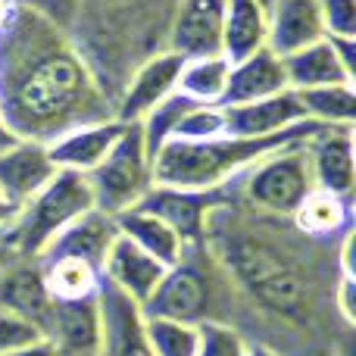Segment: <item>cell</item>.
Segmentation results:
<instances>
[{"label":"cell","mask_w":356,"mask_h":356,"mask_svg":"<svg viewBox=\"0 0 356 356\" xmlns=\"http://www.w3.org/2000/svg\"><path fill=\"white\" fill-rule=\"evenodd\" d=\"M47 341L60 356H100L104 319H100L97 294L81 297V300H54Z\"/></svg>","instance_id":"12"},{"label":"cell","mask_w":356,"mask_h":356,"mask_svg":"<svg viewBox=\"0 0 356 356\" xmlns=\"http://www.w3.org/2000/svg\"><path fill=\"white\" fill-rule=\"evenodd\" d=\"M232 294L207 241L188 244L181 259L166 266L150 297L141 303L144 319H172L184 325H203L219 319V297Z\"/></svg>","instance_id":"4"},{"label":"cell","mask_w":356,"mask_h":356,"mask_svg":"<svg viewBox=\"0 0 356 356\" xmlns=\"http://www.w3.org/2000/svg\"><path fill=\"white\" fill-rule=\"evenodd\" d=\"M325 38H356V0H319Z\"/></svg>","instance_id":"34"},{"label":"cell","mask_w":356,"mask_h":356,"mask_svg":"<svg viewBox=\"0 0 356 356\" xmlns=\"http://www.w3.org/2000/svg\"><path fill=\"white\" fill-rule=\"evenodd\" d=\"M0 356H60L56 347L50 344L47 338L38 341V344H29V347H19V350H10V353H0Z\"/></svg>","instance_id":"37"},{"label":"cell","mask_w":356,"mask_h":356,"mask_svg":"<svg viewBox=\"0 0 356 356\" xmlns=\"http://www.w3.org/2000/svg\"><path fill=\"white\" fill-rule=\"evenodd\" d=\"M184 69V60L172 50H160L141 60L131 72V79L122 85L119 97L113 100V119L122 125L141 122L156 104L169 97L178 88V75Z\"/></svg>","instance_id":"10"},{"label":"cell","mask_w":356,"mask_h":356,"mask_svg":"<svg viewBox=\"0 0 356 356\" xmlns=\"http://www.w3.org/2000/svg\"><path fill=\"white\" fill-rule=\"evenodd\" d=\"M197 356H250V341L238 325L213 319L197 325Z\"/></svg>","instance_id":"31"},{"label":"cell","mask_w":356,"mask_h":356,"mask_svg":"<svg viewBox=\"0 0 356 356\" xmlns=\"http://www.w3.org/2000/svg\"><path fill=\"white\" fill-rule=\"evenodd\" d=\"M307 160L313 184L319 191L338 197H350L356 191V150H353V129L328 125L319 135L307 141Z\"/></svg>","instance_id":"13"},{"label":"cell","mask_w":356,"mask_h":356,"mask_svg":"<svg viewBox=\"0 0 356 356\" xmlns=\"http://www.w3.org/2000/svg\"><path fill=\"white\" fill-rule=\"evenodd\" d=\"M250 356H282V353H275L269 344H250Z\"/></svg>","instance_id":"39"},{"label":"cell","mask_w":356,"mask_h":356,"mask_svg":"<svg viewBox=\"0 0 356 356\" xmlns=\"http://www.w3.org/2000/svg\"><path fill=\"white\" fill-rule=\"evenodd\" d=\"M163 272H166V266H163L160 259H154L138 244H131L129 238L119 234V238L113 241L110 253H106L100 275H104V282L113 284L119 294H125L129 300H135L138 307H141L150 297V291L156 288V282L163 278Z\"/></svg>","instance_id":"21"},{"label":"cell","mask_w":356,"mask_h":356,"mask_svg":"<svg viewBox=\"0 0 356 356\" xmlns=\"http://www.w3.org/2000/svg\"><path fill=\"white\" fill-rule=\"evenodd\" d=\"M291 91L288 72H284L282 56H275L269 47L257 50L253 56L241 63H232V72L225 81V94H222L219 106H241L253 104V100H266L275 94Z\"/></svg>","instance_id":"20"},{"label":"cell","mask_w":356,"mask_h":356,"mask_svg":"<svg viewBox=\"0 0 356 356\" xmlns=\"http://www.w3.org/2000/svg\"><path fill=\"white\" fill-rule=\"evenodd\" d=\"M0 309H10V313L35 322L47 338L54 297H50L44 272L35 259H19L13 266H0Z\"/></svg>","instance_id":"17"},{"label":"cell","mask_w":356,"mask_h":356,"mask_svg":"<svg viewBox=\"0 0 356 356\" xmlns=\"http://www.w3.org/2000/svg\"><path fill=\"white\" fill-rule=\"evenodd\" d=\"M316 191L307 160V144L284 147L257 160L238 178V203L259 216L291 219L303 200Z\"/></svg>","instance_id":"6"},{"label":"cell","mask_w":356,"mask_h":356,"mask_svg":"<svg viewBox=\"0 0 356 356\" xmlns=\"http://www.w3.org/2000/svg\"><path fill=\"white\" fill-rule=\"evenodd\" d=\"M322 38H325V25H322L319 0H272L269 3L266 47L275 56H291Z\"/></svg>","instance_id":"19"},{"label":"cell","mask_w":356,"mask_h":356,"mask_svg":"<svg viewBox=\"0 0 356 356\" xmlns=\"http://www.w3.org/2000/svg\"><path fill=\"white\" fill-rule=\"evenodd\" d=\"M332 303H334V309H338V316L344 319V325L350 328L356 322V278L338 275L334 291H332Z\"/></svg>","instance_id":"36"},{"label":"cell","mask_w":356,"mask_h":356,"mask_svg":"<svg viewBox=\"0 0 356 356\" xmlns=\"http://www.w3.org/2000/svg\"><path fill=\"white\" fill-rule=\"evenodd\" d=\"M94 209L91 184L81 172L56 169V175L19 209L16 222L3 232V244L19 259H38L41 250L79 216Z\"/></svg>","instance_id":"5"},{"label":"cell","mask_w":356,"mask_h":356,"mask_svg":"<svg viewBox=\"0 0 356 356\" xmlns=\"http://www.w3.org/2000/svg\"><path fill=\"white\" fill-rule=\"evenodd\" d=\"M154 356H197V325L172 319H144Z\"/></svg>","instance_id":"30"},{"label":"cell","mask_w":356,"mask_h":356,"mask_svg":"<svg viewBox=\"0 0 356 356\" xmlns=\"http://www.w3.org/2000/svg\"><path fill=\"white\" fill-rule=\"evenodd\" d=\"M94 194V209L106 216H119L138 207L154 188V160L144 147L141 125L131 122L122 129L113 150L85 175Z\"/></svg>","instance_id":"7"},{"label":"cell","mask_w":356,"mask_h":356,"mask_svg":"<svg viewBox=\"0 0 356 356\" xmlns=\"http://www.w3.org/2000/svg\"><path fill=\"white\" fill-rule=\"evenodd\" d=\"M100 319H104V344L100 356H154L144 332V313L135 300L119 294L113 284H100Z\"/></svg>","instance_id":"15"},{"label":"cell","mask_w":356,"mask_h":356,"mask_svg":"<svg viewBox=\"0 0 356 356\" xmlns=\"http://www.w3.org/2000/svg\"><path fill=\"white\" fill-rule=\"evenodd\" d=\"M119 238L113 216L100 213V209H88L75 222H69L54 241L41 250L35 263H50V259H81V263L104 269V259L110 253L113 241Z\"/></svg>","instance_id":"14"},{"label":"cell","mask_w":356,"mask_h":356,"mask_svg":"<svg viewBox=\"0 0 356 356\" xmlns=\"http://www.w3.org/2000/svg\"><path fill=\"white\" fill-rule=\"evenodd\" d=\"M309 122L338 125V129H356V85H328L294 91Z\"/></svg>","instance_id":"26"},{"label":"cell","mask_w":356,"mask_h":356,"mask_svg":"<svg viewBox=\"0 0 356 356\" xmlns=\"http://www.w3.org/2000/svg\"><path fill=\"white\" fill-rule=\"evenodd\" d=\"M203 241L228 288L253 309L288 325H309L319 313V275L307 253L278 234L272 216L241 213L238 203H228L213 213Z\"/></svg>","instance_id":"2"},{"label":"cell","mask_w":356,"mask_h":356,"mask_svg":"<svg viewBox=\"0 0 356 356\" xmlns=\"http://www.w3.org/2000/svg\"><path fill=\"white\" fill-rule=\"evenodd\" d=\"M44 341V332L35 322L22 319V316L10 313V309H0V353L19 350V347H29Z\"/></svg>","instance_id":"33"},{"label":"cell","mask_w":356,"mask_h":356,"mask_svg":"<svg viewBox=\"0 0 356 356\" xmlns=\"http://www.w3.org/2000/svg\"><path fill=\"white\" fill-rule=\"evenodd\" d=\"M6 144H13V138H10V135H6V131H3V129H0V147H6Z\"/></svg>","instance_id":"40"},{"label":"cell","mask_w":356,"mask_h":356,"mask_svg":"<svg viewBox=\"0 0 356 356\" xmlns=\"http://www.w3.org/2000/svg\"><path fill=\"white\" fill-rule=\"evenodd\" d=\"M56 175V166L47 156V144L13 141L0 147V191L19 209Z\"/></svg>","instance_id":"18"},{"label":"cell","mask_w":356,"mask_h":356,"mask_svg":"<svg viewBox=\"0 0 356 356\" xmlns=\"http://www.w3.org/2000/svg\"><path fill=\"white\" fill-rule=\"evenodd\" d=\"M113 222H116V232L122 234V238H129L131 244H138L144 253H150L154 259H160L163 266L178 263L181 253H184V247H188L175 234L172 225H166L160 216H154L144 207L125 209V213L113 216Z\"/></svg>","instance_id":"25"},{"label":"cell","mask_w":356,"mask_h":356,"mask_svg":"<svg viewBox=\"0 0 356 356\" xmlns=\"http://www.w3.org/2000/svg\"><path fill=\"white\" fill-rule=\"evenodd\" d=\"M325 125L300 122L288 131H278L269 138H209V141H178L169 138L154 156V184L163 188H191L207 191L238 181L257 160L275 154L284 147L307 144Z\"/></svg>","instance_id":"3"},{"label":"cell","mask_w":356,"mask_h":356,"mask_svg":"<svg viewBox=\"0 0 356 356\" xmlns=\"http://www.w3.org/2000/svg\"><path fill=\"white\" fill-rule=\"evenodd\" d=\"M288 222L294 225V232H300L309 241L344 238L353 228V200L316 188Z\"/></svg>","instance_id":"24"},{"label":"cell","mask_w":356,"mask_h":356,"mask_svg":"<svg viewBox=\"0 0 356 356\" xmlns=\"http://www.w3.org/2000/svg\"><path fill=\"white\" fill-rule=\"evenodd\" d=\"M16 216H19V207L0 191V232H6V228L16 222Z\"/></svg>","instance_id":"38"},{"label":"cell","mask_w":356,"mask_h":356,"mask_svg":"<svg viewBox=\"0 0 356 356\" xmlns=\"http://www.w3.org/2000/svg\"><path fill=\"white\" fill-rule=\"evenodd\" d=\"M113 119V100L72 35L10 6L0 22V129L13 141L54 144L66 131Z\"/></svg>","instance_id":"1"},{"label":"cell","mask_w":356,"mask_h":356,"mask_svg":"<svg viewBox=\"0 0 356 356\" xmlns=\"http://www.w3.org/2000/svg\"><path fill=\"white\" fill-rule=\"evenodd\" d=\"M222 113H225V135L232 138H269L300 122H309L294 91L241 106H222Z\"/></svg>","instance_id":"16"},{"label":"cell","mask_w":356,"mask_h":356,"mask_svg":"<svg viewBox=\"0 0 356 356\" xmlns=\"http://www.w3.org/2000/svg\"><path fill=\"white\" fill-rule=\"evenodd\" d=\"M269 38V6L263 0H225L222 13V56L241 63L266 47Z\"/></svg>","instance_id":"23"},{"label":"cell","mask_w":356,"mask_h":356,"mask_svg":"<svg viewBox=\"0 0 356 356\" xmlns=\"http://www.w3.org/2000/svg\"><path fill=\"white\" fill-rule=\"evenodd\" d=\"M291 91L328 85H356V38H322L309 47L282 56Z\"/></svg>","instance_id":"9"},{"label":"cell","mask_w":356,"mask_h":356,"mask_svg":"<svg viewBox=\"0 0 356 356\" xmlns=\"http://www.w3.org/2000/svg\"><path fill=\"white\" fill-rule=\"evenodd\" d=\"M232 72V63L225 56H200V60H184V69L178 75V94H184L194 104H216L219 106L225 94V81Z\"/></svg>","instance_id":"27"},{"label":"cell","mask_w":356,"mask_h":356,"mask_svg":"<svg viewBox=\"0 0 356 356\" xmlns=\"http://www.w3.org/2000/svg\"><path fill=\"white\" fill-rule=\"evenodd\" d=\"M191 106H197L194 100H188L184 94H178L172 91L163 104H156L154 110L147 113V116L141 119V135H144V147H147V156L154 160L156 154H160V147L172 138V131H175V125L181 122V116L191 110Z\"/></svg>","instance_id":"29"},{"label":"cell","mask_w":356,"mask_h":356,"mask_svg":"<svg viewBox=\"0 0 356 356\" xmlns=\"http://www.w3.org/2000/svg\"><path fill=\"white\" fill-rule=\"evenodd\" d=\"M222 13H225V0H178L172 19H169L166 50L178 54L181 60L219 56Z\"/></svg>","instance_id":"11"},{"label":"cell","mask_w":356,"mask_h":356,"mask_svg":"<svg viewBox=\"0 0 356 356\" xmlns=\"http://www.w3.org/2000/svg\"><path fill=\"white\" fill-rule=\"evenodd\" d=\"M44 272V282L54 300H81V297H94L104 284L94 266L81 263V259H50V263H38Z\"/></svg>","instance_id":"28"},{"label":"cell","mask_w":356,"mask_h":356,"mask_svg":"<svg viewBox=\"0 0 356 356\" xmlns=\"http://www.w3.org/2000/svg\"><path fill=\"white\" fill-rule=\"evenodd\" d=\"M225 135V113L216 104H197L181 116L172 138L178 141H209V138Z\"/></svg>","instance_id":"32"},{"label":"cell","mask_w":356,"mask_h":356,"mask_svg":"<svg viewBox=\"0 0 356 356\" xmlns=\"http://www.w3.org/2000/svg\"><path fill=\"white\" fill-rule=\"evenodd\" d=\"M122 129L125 125L116 122V119L81 125V129L66 131V135L56 138L54 144H47V156H50V163H54L56 169L88 175L113 150V144L119 141Z\"/></svg>","instance_id":"22"},{"label":"cell","mask_w":356,"mask_h":356,"mask_svg":"<svg viewBox=\"0 0 356 356\" xmlns=\"http://www.w3.org/2000/svg\"><path fill=\"white\" fill-rule=\"evenodd\" d=\"M263 3H266V6H269V3H272V0H263Z\"/></svg>","instance_id":"41"},{"label":"cell","mask_w":356,"mask_h":356,"mask_svg":"<svg viewBox=\"0 0 356 356\" xmlns=\"http://www.w3.org/2000/svg\"><path fill=\"white\" fill-rule=\"evenodd\" d=\"M10 3L38 13V16H44L47 22H54L63 31H72L75 19L81 13V0H10Z\"/></svg>","instance_id":"35"},{"label":"cell","mask_w":356,"mask_h":356,"mask_svg":"<svg viewBox=\"0 0 356 356\" xmlns=\"http://www.w3.org/2000/svg\"><path fill=\"white\" fill-rule=\"evenodd\" d=\"M232 188H234V181L222 184V188H207V191L154 184L138 207L150 209L166 225H172L184 244H200L207 238V225L216 209L228 207V203H238V191H232Z\"/></svg>","instance_id":"8"}]
</instances>
